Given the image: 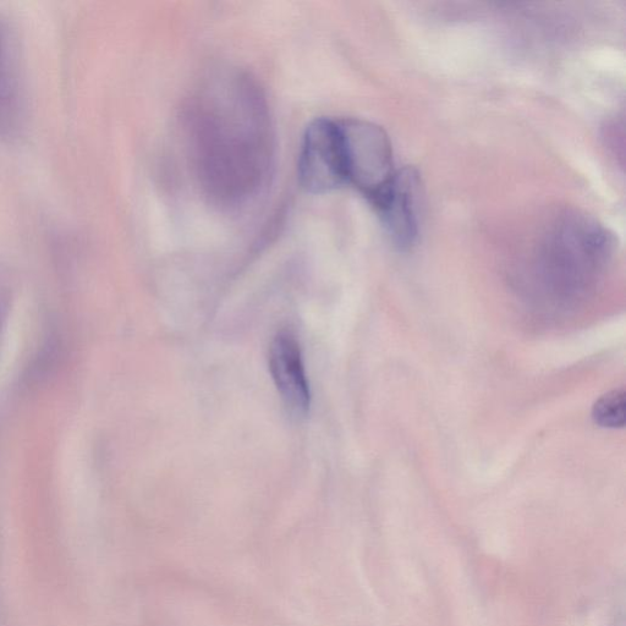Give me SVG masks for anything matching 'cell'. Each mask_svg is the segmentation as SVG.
<instances>
[{"label":"cell","instance_id":"6da1fadb","mask_svg":"<svg viewBox=\"0 0 626 626\" xmlns=\"http://www.w3.org/2000/svg\"><path fill=\"white\" fill-rule=\"evenodd\" d=\"M189 124L200 178L217 200L240 203L261 188L272 134L254 82L234 74L212 80L192 104Z\"/></svg>","mask_w":626,"mask_h":626},{"label":"cell","instance_id":"7a4b0ae2","mask_svg":"<svg viewBox=\"0 0 626 626\" xmlns=\"http://www.w3.org/2000/svg\"><path fill=\"white\" fill-rule=\"evenodd\" d=\"M615 251L613 235L584 214L553 218L538 236L529 276L543 300L570 306L589 298L606 276Z\"/></svg>","mask_w":626,"mask_h":626},{"label":"cell","instance_id":"3957f363","mask_svg":"<svg viewBox=\"0 0 626 626\" xmlns=\"http://www.w3.org/2000/svg\"><path fill=\"white\" fill-rule=\"evenodd\" d=\"M345 180L376 208L391 191L394 169L391 141L381 126L362 119H340Z\"/></svg>","mask_w":626,"mask_h":626},{"label":"cell","instance_id":"277c9868","mask_svg":"<svg viewBox=\"0 0 626 626\" xmlns=\"http://www.w3.org/2000/svg\"><path fill=\"white\" fill-rule=\"evenodd\" d=\"M298 173L302 188L311 194H328L347 184L338 120L318 118L307 126L301 144Z\"/></svg>","mask_w":626,"mask_h":626},{"label":"cell","instance_id":"5b68a950","mask_svg":"<svg viewBox=\"0 0 626 626\" xmlns=\"http://www.w3.org/2000/svg\"><path fill=\"white\" fill-rule=\"evenodd\" d=\"M269 371L285 408L294 417H304L311 405L310 384L298 338L280 331L273 338L268 354Z\"/></svg>","mask_w":626,"mask_h":626},{"label":"cell","instance_id":"8992f818","mask_svg":"<svg viewBox=\"0 0 626 626\" xmlns=\"http://www.w3.org/2000/svg\"><path fill=\"white\" fill-rule=\"evenodd\" d=\"M419 175L413 169L397 172L386 200L377 211L395 246L408 250L419 235Z\"/></svg>","mask_w":626,"mask_h":626},{"label":"cell","instance_id":"52a82bcc","mask_svg":"<svg viewBox=\"0 0 626 626\" xmlns=\"http://www.w3.org/2000/svg\"><path fill=\"white\" fill-rule=\"evenodd\" d=\"M10 27L0 19V134L12 135L21 117V79L18 52Z\"/></svg>","mask_w":626,"mask_h":626},{"label":"cell","instance_id":"ba28073f","mask_svg":"<svg viewBox=\"0 0 626 626\" xmlns=\"http://www.w3.org/2000/svg\"><path fill=\"white\" fill-rule=\"evenodd\" d=\"M625 391L615 389L598 399L593 406L592 417L597 425L619 428L625 425Z\"/></svg>","mask_w":626,"mask_h":626},{"label":"cell","instance_id":"9c48e42d","mask_svg":"<svg viewBox=\"0 0 626 626\" xmlns=\"http://www.w3.org/2000/svg\"><path fill=\"white\" fill-rule=\"evenodd\" d=\"M3 321H4V309L2 306H0V328H2Z\"/></svg>","mask_w":626,"mask_h":626}]
</instances>
